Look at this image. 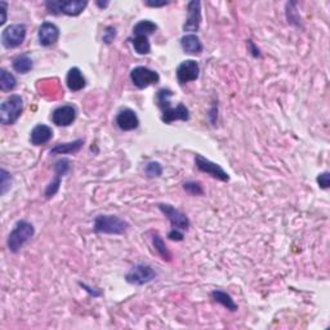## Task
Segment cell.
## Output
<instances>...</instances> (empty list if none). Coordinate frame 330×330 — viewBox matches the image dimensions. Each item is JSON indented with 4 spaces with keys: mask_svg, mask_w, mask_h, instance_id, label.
<instances>
[{
    "mask_svg": "<svg viewBox=\"0 0 330 330\" xmlns=\"http://www.w3.org/2000/svg\"><path fill=\"white\" fill-rule=\"evenodd\" d=\"M152 244H154L155 249H156V252L159 253L160 257H161L162 260L164 261L172 260L171 252L168 250V248H167V245H165L164 240H162L161 236H160L159 233H154V235H152Z\"/></svg>",
    "mask_w": 330,
    "mask_h": 330,
    "instance_id": "cell-25",
    "label": "cell"
},
{
    "mask_svg": "<svg viewBox=\"0 0 330 330\" xmlns=\"http://www.w3.org/2000/svg\"><path fill=\"white\" fill-rule=\"evenodd\" d=\"M129 225L121 218L116 215H97L95 219V228L96 232L106 233V235H121L126 232Z\"/></svg>",
    "mask_w": 330,
    "mask_h": 330,
    "instance_id": "cell-3",
    "label": "cell"
},
{
    "mask_svg": "<svg viewBox=\"0 0 330 330\" xmlns=\"http://www.w3.org/2000/svg\"><path fill=\"white\" fill-rule=\"evenodd\" d=\"M97 6L101 7V8H106L108 6V2H105V3H101V2H97Z\"/></svg>",
    "mask_w": 330,
    "mask_h": 330,
    "instance_id": "cell-38",
    "label": "cell"
},
{
    "mask_svg": "<svg viewBox=\"0 0 330 330\" xmlns=\"http://www.w3.org/2000/svg\"><path fill=\"white\" fill-rule=\"evenodd\" d=\"M24 111V100L21 96L12 95L0 106V121L4 125L16 123Z\"/></svg>",
    "mask_w": 330,
    "mask_h": 330,
    "instance_id": "cell-4",
    "label": "cell"
},
{
    "mask_svg": "<svg viewBox=\"0 0 330 330\" xmlns=\"http://www.w3.org/2000/svg\"><path fill=\"white\" fill-rule=\"evenodd\" d=\"M317 184H319V186L321 187V189L326 190L329 189V185H330V174L329 172H325V173H321L319 174V177H317Z\"/></svg>",
    "mask_w": 330,
    "mask_h": 330,
    "instance_id": "cell-31",
    "label": "cell"
},
{
    "mask_svg": "<svg viewBox=\"0 0 330 330\" xmlns=\"http://www.w3.org/2000/svg\"><path fill=\"white\" fill-rule=\"evenodd\" d=\"M84 141L83 139H76L74 142L68 143H60L50 150V155H66V154H75L81 149Z\"/></svg>",
    "mask_w": 330,
    "mask_h": 330,
    "instance_id": "cell-19",
    "label": "cell"
},
{
    "mask_svg": "<svg viewBox=\"0 0 330 330\" xmlns=\"http://www.w3.org/2000/svg\"><path fill=\"white\" fill-rule=\"evenodd\" d=\"M88 6V2L85 0H66V2H47L45 7H47L48 12L50 14H66L70 17H76L80 13H83Z\"/></svg>",
    "mask_w": 330,
    "mask_h": 330,
    "instance_id": "cell-5",
    "label": "cell"
},
{
    "mask_svg": "<svg viewBox=\"0 0 330 330\" xmlns=\"http://www.w3.org/2000/svg\"><path fill=\"white\" fill-rule=\"evenodd\" d=\"M144 172H146V174L149 178H155V177H160L162 174V167L160 162L150 161L149 164L146 165V169H144Z\"/></svg>",
    "mask_w": 330,
    "mask_h": 330,
    "instance_id": "cell-26",
    "label": "cell"
},
{
    "mask_svg": "<svg viewBox=\"0 0 330 330\" xmlns=\"http://www.w3.org/2000/svg\"><path fill=\"white\" fill-rule=\"evenodd\" d=\"M26 32L27 29L24 24L11 25L2 32V44L7 49H13V48L20 47L26 39Z\"/></svg>",
    "mask_w": 330,
    "mask_h": 330,
    "instance_id": "cell-7",
    "label": "cell"
},
{
    "mask_svg": "<svg viewBox=\"0 0 330 330\" xmlns=\"http://www.w3.org/2000/svg\"><path fill=\"white\" fill-rule=\"evenodd\" d=\"M12 66H13V70L16 72L27 74L34 67V62H32L31 57L29 54H20L14 58Z\"/></svg>",
    "mask_w": 330,
    "mask_h": 330,
    "instance_id": "cell-20",
    "label": "cell"
},
{
    "mask_svg": "<svg viewBox=\"0 0 330 330\" xmlns=\"http://www.w3.org/2000/svg\"><path fill=\"white\" fill-rule=\"evenodd\" d=\"M182 49L190 54H200L203 52V44L200 38L195 34H187L181 39Z\"/></svg>",
    "mask_w": 330,
    "mask_h": 330,
    "instance_id": "cell-18",
    "label": "cell"
},
{
    "mask_svg": "<svg viewBox=\"0 0 330 330\" xmlns=\"http://www.w3.org/2000/svg\"><path fill=\"white\" fill-rule=\"evenodd\" d=\"M168 237L173 241H182L185 236H184V232H181V230L173 228V230L168 233Z\"/></svg>",
    "mask_w": 330,
    "mask_h": 330,
    "instance_id": "cell-33",
    "label": "cell"
},
{
    "mask_svg": "<svg viewBox=\"0 0 330 330\" xmlns=\"http://www.w3.org/2000/svg\"><path fill=\"white\" fill-rule=\"evenodd\" d=\"M156 30V24H154L152 21H149V20H143V21H139L138 24L133 27V35L134 36H138V35L149 36V35L154 34Z\"/></svg>",
    "mask_w": 330,
    "mask_h": 330,
    "instance_id": "cell-23",
    "label": "cell"
},
{
    "mask_svg": "<svg viewBox=\"0 0 330 330\" xmlns=\"http://www.w3.org/2000/svg\"><path fill=\"white\" fill-rule=\"evenodd\" d=\"M172 90L162 88L157 92L156 95V103L159 108L161 110V120L165 124H171L176 120L187 121L190 119V111L184 103H179L178 106L173 107L171 105L169 98L172 97Z\"/></svg>",
    "mask_w": 330,
    "mask_h": 330,
    "instance_id": "cell-1",
    "label": "cell"
},
{
    "mask_svg": "<svg viewBox=\"0 0 330 330\" xmlns=\"http://www.w3.org/2000/svg\"><path fill=\"white\" fill-rule=\"evenodd\" d=\"M76 108L71 105L60 106L52 114L53 124L58 126H68L75 121Z\"/></svg>",
    "mask_w": 330,
    "mask_h": 330,
    "instance_id": "cell-14",
    "label": "cell"
},
{
    "mask_svg": "<svg viewBox=\"0 0 330 330\" xmlns=\"http://www.w3.org/2000/svg\"><path fill=\"white\" fill-rule=\"evenodd\" d=\"M116 36V30L114 29V27H107L105 31V35H103V42L106 43V44H110L111 42H114V39H115Z\"/></svg>",
    "mask_w": 330,
    "mask_h": 330,
    "instance_id": "cell-32",
    "label": "cell"
},
{
    "mask_svg": "<svg viewBox=\"0 0 330 330\" xmlns=\"http://www.w3.org/2000/svg\"><path fill=\"white\" fill-rule=\"evenodd\" d=\"M71 169V161L68 159H60L58 161H56L54 164V172L56 176L63 177L68 171Z\"/></svg>",
    "mask_w": 330,
    "mask_h": 330,
    "instance_id": "cell-27",
    "label": "cell"
},
{
    "mask_svg": "<svg viewBox=\"0 0 330 330\" xmlns=\"http://www.w3.org/2000/svg\"><path fill=\"white\" fill-rule=\"evenodd\" d=\"M61 178H62V177L56 176L54 181H52L49 185H48L47 189H45V192H44L45 197H48V199H49V197H53L56 194H57L58 190H60V186H61Z\"/></svg>",
    "mask_w": 330,
    "mask_h": 330,
    "instance_id": "cell-28",
    "label": "cell"
},
{
    "mask_svg": "<svg viewBox=\"0 0 330 330\" xmlns=\"http://www.w3.org/2000/svg\"><path fill=\"white\" fill-rule=\"evenodd\" d=\"M176 74L179 84H186V83L195 81L199 78L200 66L196 61L186 60L177 67Z\"/></svg>",
    "mask_w": 330,
    "mask_h": 330,
    "instance_id": "cell-12",
    "label": "cell"
},
{
    "mask_svg": "<svg viewBox=\"0 0 330 330\" xmlns=\"http://www.w3.org/2000/svg\"><path fill=\"white\" fill-rule=\"evenodd\" d=\"M201 25V3L199 0H192L187 4V19L184 25L185 32H195Z\"/></svg>",
    "mask_w": 330,
    "mask_h": 330,
    "instance_id": "cell-11",
    "label": "cell"
},
{
    "mask_svg": "<svg viewBox=\"0 0 330 330\" xmlns=\"http://www.w3.org/2000/svg\"><path fill=\"white\" fill-rule=\"evenodd\" d=\"M39 43L43 47H50L60 39V29L52 22H43L38 32Z\"/></svg>",
    "mask_w": 330,
    "mask_h": 330,
    "instance_id": "cell-13",
    "label": "cell"
},
{
    "mask_svg": "<svg viewBox=\"0 0 330 330\" xmlns=\"http://www.w3.org/2000/svg\"><path fill=\"white\" fill-rule=\"evenodd\" d=\"M17 80L13 74L8 72L6 68L0 70V89L3 92H11L16 88Z\"/></svg>",
    "mask_w": 330,
    "mask_h": 330,
    "instance_id": "cell-22",
    "label": "cell"
},
{
    "mask_svg": "<svg viewBox=\"0 0 330 330\" xmlns=\"http://www.w3.org/2000/svg\"><path fill=\"white\" fill-rule=\"evenodd\" d=\"M132 44H133L134 50L138 54H149L151 52V44L149 42V36H144V35L134 36L132 39Z\"/></svg>",
    "mask_w": 330,
    "mask_h": 330,
    "instance_id": "cell-24",
    "label": "cell"
},
{
    "mask_svg": "<svg viewBox=\"0 0 330 330\" xmlns=\"http://www.w3.org/2000/svg\"><path fill=\"white\" fill-rule=\"evenodd\" d=\"M66 83H67L68 89L72 90V92H79V90L84 89L85 85H87L84 75L78 67H72L68 70L67 76H66Z\"/></svg>",
    "mask_w": 330,
    "mask_h": 330,
    "instance_id": "cell-17",
    "label": "cell"
},
{
    "mask_svg": "<svg viewBox=\"0 0 330 330\" xmlns=\"http://www.w3.org/2000/svg\"><path fill=\"white\" fill-rule=\"evenodd\" d=\"M212 298L214 299V302L222 304L225 308L230 309V311H236V309H237V304L233 302V299L231 298L230 294H227L226 291H222V290L212 291Z\"/></svg>",
    "mask_w": 330,
    "mask_h": 330,
    "instance_id": "cell-21",
    "label": "cell"
},
{
    "mask_svg": "<svg viewBox=\"0 0 330 330\" xmlns=\"http://www.w3.org/2000/svg\"><path fill=\"white\" fill-rule=\"evenodd\" d=\"M159 209L161 210L165 217L168 218L173 228H177V230H187L190 227V219L181 210L176 209V208L169 204H160Z\"/></svg>",
    "mask_w": 330,
    "mask_h": 330,
    "instance_id": "cell-10",
    "label": "cell"
},
{
    "mask_svg": "<svg viewBox=\"0 0 330 330\" xmlns=\"http://www.w3.org/2000/svg\"><path fill=\"white\" fill-rule=\"evenodd\" d=\"M116 124L124 132L134 131V129L138 128L139 119L133 110H131V108H123L118 114V116H116Z\"/></svg>",
    "mask_w": 330,
    "mask_h": 330,
    "instance_id": "cell-15",
    "label": "cell"
},
{
    "mask_svg": "<svg viewBox=\"0 0 330 330\" xmlns=\"http://www.w3.org/2000/svg\"><path fill=\"white\" fill-rule=\"evenodd\" d=\"M34 235L35 228L31 223L24 219L19 221V222L14 225L13 230L11 231V233H9L8 236V240H7L8 249L11 250L12 253H19L20 250L24 248L25 244L34 237Z\"/></svg>",
    "mask_w": 330,
    "mask_h": 330,
    "instance_id": "cell-2",
    "label": "cell"
},
{
    "mask_svg": "<svg viewBox=\"0 0 330 330\" xmlns=\"http://www.w3.org/2000/svg\"><path fill=\"white\" fill-rule=\"evenodd\" d=\"M144 4H146L147 7H152V8H159V7H165L168 6L169 2H152V0H147V2H144Z\"/></svg>",
    "mask_w": 330,
    "mask_h": 330,
    "instance_id": "cell-34",
    "label": "cell"
},
{
    "mask_svg": "<svg viewBox=\"0 0 330 330\" xmlns=\"http://www.w3.org/2000/svg\"><path fill=\"white\" fill-rule=\"evenodd\" d=\"M195 165H196V168L199 169L200 172L209 174L210 177L218 179V181H222V182L230 181V176H228V173H226V172L223 171V168L219 164H215V162L210 161L209 159L204 157L203 155H199V154L195 155Z\"/></svg>",
    "mask_w": 330,
    "mask_h": 330,
    "instance_id": "cell-9",
    "label": "cell"
},
{
    "mask_svg": "<svg viewBox=\"0 0 330 330\" xmlns=\"http://www.w3.org/2000/svg\"><path fill=\"white\" fill-rule=\"evenodd\" d=\"M184 189L185 191L189 192L190 195H194V196H199V195L204 194L201 185L197 184V182H186L184 185Z\"/></svg>",
    "mask_w": 330,
    "mask_h": 330,
    "instance_id": "cell-29",
    "label": "cell"
},
{
    "mask_svg": "<svg viewBox=\"0 0 330 330\" xmlns=\"http://www.w3.org/2000/svg\"><path fill=\"white\" fill-rule=\"evenodd\" d=\"M157 272L149 265L139 263L131 268L128 273L125 275L126 283L133 284V285H144L156 279Z\"/></svg>",
    "mask_w": 330,
    "mask_h": 330,
    "instance_id": "cell-6",
    "label": "cell"
},
{
    "mask_svg": "<svg viewBox=\"0 0 330 330\" xmlns=\"http://www.w3.org/2000/svg\"><path fill=\"white\" fill-rule=\"evenodd\" d=\"M0 7H2V12H3V19L0 21V24L4 25L7 21V9H8V4L6 2H0Z\"/></svg>",
    "mask_w": 330,
    "mask_h": 330,
    "instance_id": "cell-35",
    "label": "cell"
},
{
    "mask_svg": "<svg viewBox=\"0 0 330 330\" xmlns=\"http://www.w3.org/2000/svg\"><path fill=\"white\" fill-rule=\"evenodd\" d=\"M248 48H249V50L252 52V54L254 56V57H258V56L261 54L260 49H257V48H255L254 43H253L252 40H248Z\"/></svg>",
    "mask_w": 330,
    "mask_h": 330,
    "instance_id": "cell-36",
    "label": "cell"
},
{
    "mask_svg": "<svg viewBox=\"0 0 330 330\" xmlns=\"http://www.w3.org/2000/svg\"><path fill=\"white\" fill-rule=\"evenodd\" d=\"M131 80L138 89H144L152 84H157L160 81V76L156 71L150 70L144 66H138L131 71Z\"/></svg>",
    "mask_w": 330,
    "mask_h": 330,
    "instance_id": "cell-8",
    "label": "cell"
},
{
    "mask_svg": "<svg viewBox=\"0 0 330 330\" xmlns=\"http://www.w3.org/2000/svg\"><path fill=\"white\" fill-rule=\"evenodd\" d=\"M53 138V131L45 124H38L30 133V142L34 146H42Z\"/></svg>",
    "mask_w": 330,
    "mask_h": 330,
    "instance_id": "cell-16",
    "label": "cell"
},
{
    "mask_svg": "<svg viewBox=\"0 0 330 330\" xmlns=\"http://www.w3.org/2000/svg\"><path fill=\"white\" fill-rule=\"evenodd\" d=\"M80 286H81V288H84L87 291H89L90 296H93V297H100V296H101V291L95 290V289H93V290H92V288H89V286H87V285H85V284H81V283H80Z\"/></svg>",
    "mask_w": 330,
    "mask_h": 330,
    "instance_id": "cell-37",
    "label": "cell"
},
{
    "mask_svg": "<svg viewBox=\"0 0 330 330\" xmlns=\"http://www.w3.org/2000/svg\"><path fill=\"white\" fill-rule=\"evenodd\" d=\"M0 174H2V176H0V179H2V195H4L7 192V190H8V187L11 186L12 177L6 169H2Z\"/></svg>",
    "mask_w": 330,
    "mask_h": 330,
    "instance_id": "cell-30",
    "label": "cell"
}]
</instances>
